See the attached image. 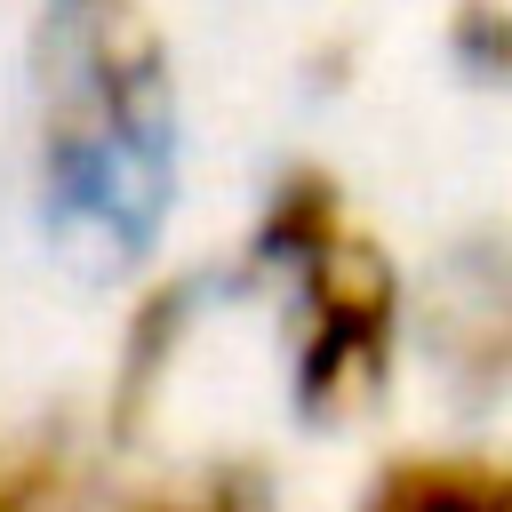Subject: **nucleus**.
<instances>
[{
	"instance_id": "obj_1",
	"label": "nucleus",
	"mask_w": 512,
	"mask_h": 512,
	"mask_svg": "<svg viewBox=\"0 0 512 512\" xmlns=\"http://www.w3.org/2000/svg\"><path fill=\"white\" fill-rule=\"evenodd\" d=\"M176 80L144 0H40L32 24V200L64 272H144L176 208Z\"/></svg>"
},
{
	"instance_id": "obj_2",
	"label": "nucleus",
	"mask_w": 512,
	"mask_h": 512,
	"mask_svg": "<svg viewBox=\"0 0 512 512\" xmlns=\"http://www.w3.org/2000/svg\"><path fill=\"white\" fill-rule=\"evenodd\" d=\"M400 360V272L352 224L288 272V392L312 424H352L384 400Z\"/></svg>"
},
{
	"instance_id": "obj_3",
	"label": "nucleus",
	"mask_w": 512,
	"mask_h": 512,
	"mask_svg": "<svg viewBox=\"0 0 512 512\" xmlns=\"http://www.w3.org/2000/svg\"><path fill=\"white\" fill-rule=\"evenodd\" d=\"M416 336L456 400H504L512 392V248L496 232L456 240L424 296H416Z\"/></svg>"
},
{
	"instance_id": "obj_4",
	"label": "nucleus",
	"mask_w": 512,
	"mask_h": 512,
	"mask_svg": "<svg viewBox=\"0 0 512 512\" xmlns=\"http://www.w3.org/2000/svg\"><path fill=\"white\" fill-rule=\"evenodd\" d=\"M360 512H512V456L488 448H408L376 464Z\"/></svg>"
},
{
	"instance_id": "obj_5",
	"label": "nucleus",
	"mask_w": 512,
	"mask_h": 512,
	"mask_svg": "<svg viewBox=\"0 0 512 512\" xmlns=\"http://www.w3.org/2000/svg\"><path fill=\"white\" fill-rule=\"evenodd\" d=\"M352 232V208H344V192H336V176H320V168H288L272 192H264V216H256V240H248V256L264 264V272H296V264H312L320 248H336Z\"/></svg>"
},
{
	"instance_id": "obj_6",
	"label": "nucleus",
	"mask_w": 512,
	"mask_h": 512,
	"mask_svg": "<svg viewBox=\"0 0 512 512\" xmlns=\"http://www.w3.org/2000/svg\"><path fill=\"white\" fill-rule=\"evenodd\" d=\"M104 512H280V504L264 464H208L200 480H176V488H128Z\"/></svg>"
},
{
	"instance_id": "obj_7",
	"label": "nucleus",
	"mask_w": 512,
	"mask_h": 512,
	"mask_svg": "<svg viewBox=\"0 0 512 512\" xmlns=\"http://www.w3.org/2000/svg\"><path fill=\"white\" fill-rule=\"evenodd\" d=\"M448 56L464 64V80L504 88L512 80V8L504 0H464L448 16Z\"/></svg>"
}]
</instances>
